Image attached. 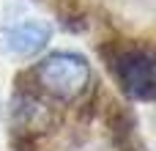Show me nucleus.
<instances>
[{
  "instance_id": "f257e3e1",
  "label": "nucleus",
  "mask_w": 156,
  "mask_h": 151,
  "mask_svg": "<svg viewBox=\"0 0 156 151\" xmlns=\"http://www.w3.org/2000/svg\"><path fill=\"white\" fill-rule=\"evenodd\" d=\"M36 83V91H44L55 99H77L90 83V66L82 55L52 52L27 72Z\"/></svg>"
},
{
  "instance_id": "f03ea898",
  "label": "nucleus",
  "mask_w": 156,
  "mask_h": 151,
  "mask_svg": "<svg viewBox=\"0 0 156 151\" xmlns=\"http://www.w3.org/2000/svg\"><path fill=\"white\" fill-rule=\"evenodd\" d=\"M110 66L126 96H132V99H154L156 96V63L151 55H145L140 50H121L115 58H110Z\"/></svg>"
},
{
  "instance_id": "7ed1b4c3",
  "label": "nucleus",
  "mask_w": 156,
  "mask_h": 151,
  "mask_svg": "<svg viewBox=\"0 0 156 151\" xmlns=\"http://www.w3.org/2000/svg\"><path fill=\"white\" fill-rule=\"evenodd\" d=\"M49 36H52V28L47 22H19V25L3 30L0 41L5 50H11L16 55H33L47 47Z\"/></svg>"
}]
</instances>
